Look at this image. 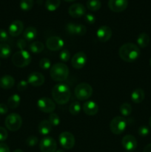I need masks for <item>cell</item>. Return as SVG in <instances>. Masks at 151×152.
I'll return each mask as SVG.
<instances>
[{
    "label": "cell",
    "instance_id": "obj_1",
    "mask_svg": "<svg viewBox=\"0 0 151 152\" xmlns=\"http://www.w3.org/2000/svg\"><path fill=\"white\" fill-rule=\"evenodd\" d=\"M121 59L127 62H133L140 56V48L133 43H126L121 46L118 51Z\"/></svg>",
    "mask_w": 151,
    "mask_h": 152
},
{
    "label": "cell",
    "instance_id": "obj_2",
    "mask_svg": "<svg viewBox=\"0 0 151 152\" xmlns=\"http://www.w3.org/2000/svg\"><path fill=\"white\" fill-rule=\"evenodd\" d=\"M52 96L56 103L64 105L68 103L70 98V88L64 83H59L52 88Z\"/></svg>",
    "mask_w": 151,
    "mask_h": 152
},
{
    "label": "cell",
    "instance_id": "obj_3",
    "mask_svg": "<svg viewBox=\"0 0 151 152\" xmlns=\"http://www.w3.org/2000/svg\"><path fill=\"white\" fill-rule=\"evenodd\" d=\"M50 75L53 80L63 82L69 75V68L64 63H56L50 69Z\"/></svg>",
    "mask_w": 151,
    "mask_h": 152
},
{
    "label": "cell",
    "instance_id": "obj_4",
    "mask_svg": "<svg viewBox=\"0 0 151 152\" xmlns=\"http://www.w3.org/2000/svg\"><path fill=\"white\" fill-rule=\"evenodd\" d=\"M31 62L30 54L27 50H19L12 56V62L18 68H25L30 65Z\"/></svg>",
    "mask_w": 151,
    "mask_h": 152
},
{
    "label": "cell",
    "instance_id": "obj_5",
    "mask_svg": "<svg viewBox=\"0 0 151 152\" xmlns=\"http://www.w3.org/2000/svg\"><path fill=\"white\" fill-rule=\"evenodd\" d=\"M74 93L78 100H87L93 94V88L88 83H81L76 86Z\"/></svg>",
    "mask_w": 151,
    "mask_h": 152
},
{
    "label": "cell",
    "instance_id": "obj_6",
    "mask_svg": "<svg viewBox=\"0 0 151 152\" xmlns=\"http://www.w3.org/2000/svg\"><path fill=\"white\" fill-rule=\"evenodd\" d=\"M4 123L7 129L10 132H17L22 126V120L19 114L12 113L6 117Z\"/></svg>",
    "mask_w": 151,
    "mask_h": 152
},
{
    "label": "cell",
    "instance_id": "obj_7",
    "mask_svg": "<svg viewBox=\"0 0 151 152\" xmlns=\"http://www.w3.org/2000/svg\"><path fill=\"white\" fill-rule=\"evenodd\" d=\"M127 127V121L122 117H115L111 120L110 129L114 134H120L123 133Z\"/></svg>",
    "mask_w": 151,
    "mask_h": 152
},
{
    "label": "cell",
    "instance_id": "obj_8",
    "mask_svg": "<svg viewBox=\"0 0 151 152\" xmlns=\"http://www.w3.org/2000/svg\"><path fill=\"white\" fill-rule=\"evenodd\" d=\"M59 141L62 148L65 149H71L75 145V137L68 132H62L59 134Z\"/></svg>",
    "mask_w": 151,
    "mask_h": 152
},
{
    "label": "cell",
    "instance_id": "obj_9",
    "mask_svg": "<svg viewBox=\"0 0 151 152\" xmlns=\"http://www.w3.org/2000/svg\"><path fill=\"white\" fill-rule=\"evenodd\" d=\"M37 106L38 109L44 113H53L56 109V105L54 102L50 98H40L37 102Z\"/></svg>",
    "mask_w": 151,
    "mask_h": 152
},
{
    "label": "cell",
    "instance_id": "obj_10",
    "mask_svg": "<svg viewBox=\"0 0 151 152\" xmlns=\"http://www.w3.org/2000/svg\"><path fill=\"white\" fill-rule=\"evenodd\" d=\"M57 144L56 140L50 137H45L40 141L39 148L41 152H56Z\"/></svg>",
    "mask_w": 151,
    "mask_h": 152
},
{
    "label": "cell",
    "instance_id": "obj_11",
    "mask_svg": "<svg viewBox=\"0 0 151 152\" xmlns=\"http://www.w3.org/2000/svg\"><path fill=\"white\" fill-rule=\"evenodd\" d=\"M63 39L61 37H56V36H53V37H49L46 42V46L47 48L52 51H57L62 49L64 47Z\"/></svg>",
    "mask_w": 151,
    "mask_h": 152
},
{
    "label": "cell",
    "instance_id": "obj_12",
    "mask_svg": "<svg viewBox=\"0 0 151 152\" xmlns=\"http://www.w3.org/2000/svg\"><path fill=\"white\" fill-rule=\"evenodd\" d=\"M87 62V57L85 53L82 51L76 53L71 59V65L76 69H81Z\"/></svg>",
    "mask_w": 151,
    "mask_h": 152
},
{
    "label": "cell",
    "instance_id": "obj_13",
    "mask_svg": "<svg viewBox=\"0 0 151 152\" xmlns=\"http://www.w3.org/2000/svg\"><path fill=\"white\" fill-rule=\"evenodd\" d=\"M68 13L73 18H80L86 14V7L80 3H76L70 6Z\"/></svg>",
    "mask_w": 151,
    "mask_h": 152
},
{
    "label": "cell",
    "instance_id": "obj_14",
    "mask_svg": "<svg viewBox=\"0 0 151 152\" xmlns=\"http://www.w3.org/2000/svg\"><path fill=\"white\" fill-rule=\"evenodd\" d=\"M128 6V0H109L108 7L115 13L124 11Z\"/></svg>",
    "mask_w": 151,
    "mask_h": 152
},
{
    "label": "cell",
    "instance_id": "obj_15",
    "mask_svg": "<svg viewBox=\"0 0 151 152\" xmlns=\"http://www.w3.org/2000/svg\"><path fill=\"white\" fill-rule=\"evenodd\" d=\"M66 31L71 35L84 36L87 32V28L83 25H77L70 22L66 25Z\"/></svg>",
    "mask_w": 151,
    "mask_h": 152
},
{
    "label": "cell",
    "instance_id": "obj_16",
    "mask_svg": "<svg viewBox=\"0 0 151 152\" xmlns=\"http://www.w3.org/2000/svg\"><path fill=\"white\" fill-rule=\"evenodd\" d=\"M98 39L102 42H106L109 41L110 39L112 37V30L110 27L103 25L101 26L96 32Z\"/></svg>",
    "mask_w": 151,
    "mask_h": 152
},
{
    "label": "cell",
    "instance_id": "obj_17",
    "mask_svg": "<svg viewBox=\"0 0 151 152\" xmlns=\"http://www.w3.org/2000/svg\"><path fill=\"white\" fill-rule=\"evenodd\" d=\"M44 75L40 72H33L28 76V83L34 87H38L44 84Z\"/></svg>",
    "mask_w": 151,
    "mask_h": 152
},
{
    "label": "cell",
    "instance_id": "obj_18",
    "mask_svg": "<svg viewBox=\"0 0 151 152\" xmlns=\"http://www.w3.org/2000/svg\"><path fill=\"white\" fill-rule=\"evenodd\" d=\"M121 145L124 147V149L128 151H132L136 149L137 147V141L133 135H126L122 138Z\"/></svg>",
    "mask_w": 151,
    "mask_h": 152
},
{
    "label": "cell",
    "instance_id": "obj_19",
    "mask_svg": "<svg viewBox=\"0 0 151 152\" xmlns=\"http://www.w3.org/2000/svg\"><path fill=\"white\" fill-rule=\"evenodd\" d=\"M24 29V24L22 21L16 20L13 21L10 25L8 28L9 34L11 37H16L20 35Z\"/></svg>",
    "mask_w": 151,
    "mask_h": 152
},
{
    "label": "cell",
    "instance_id": "obj_20",
    "mask_svg": "<svg viewBox=\"0 0 151 152\" xmlns=\"http://www.w3.org/2000/svg\"><path fill=\"white\" fill-rule=\"evenodd\" d=\"M83 111L89 116H93L99 111V105L94 101L88 100L84 103L82 106Z\"/></svg>",
    "mask_w": 151,
    "mask_h": 152
},
{
    "label": "cell",
    "instance_id": "obj_21",
    "mask_svg": "<svg viewBox=\"0 0 151 152\" xmlns=\"http://www.w3.org/2000/svg\"><path fill=\"white\" fill-rule=\"evenodd\" d=\"M15 84V80L10 75H4L0 78V88L4 90L12 88Z\"/></svg>",
    "mask_w": 151,
    "mask_h": 152
},
{
    "label": "cell",
    "instance_id": "obj_22",
    "mask_svg": "<svg viewBox=\"0 0 151 152\" xmlns=\"http://www.w3.org/2000/svg\"><path fill=\"white\" fill-rule=\"evenodd\" d=\"M52 126L48 120H42L38 125V132L43 136H47L51 132Z\"/></svg>",
    "mask_w": 151,
    "mask_h": 152
},
{
    "label": "cell",
    "instance_id": "obj_23",
    "mask_svg": "<svg viewBox=\"0 0 151 152\" xmlns=\"http://www.w3.org/2000/svg\"><path fill=\"white\" fill-rule=\"evenodd\" d=\"M144 91L142 88H136L131 94V99L134 103H141L144 99Z\"/></svg>",
    "mask_w": 151,
    "mask_h": 152
},
{
    "label": "cell",
    "instance_id": "obj_24",
    "mask_svg": "<svg viewBox=\"0 0 151 152\" xmlns=\"http://www.w3.org/2000/svg\"><path fill=\"white\" fill-rule=\"evenodd\" d=\"M37 35V31L35 28L33 27H28L25 30L23 33L24 38L26 41L31 42L34 40L36 37Z\"/></svg>",
    "mask_w": 151,
    "mask_h": 152
},
{
    "label": "cell",
    "instance_id": "obj_25",
    "mask_svg": "<svg viewBox=\"0 0 151 152\" xmlns=\"http://www.w3.org/2000/svg\"><path fill=\"white\" fill-rule=\"evenodd\" d=\"M150 39L149 35L146 33H142L139 35V37H137V43L139 48H145L147 46L149 45L150 43Z\"/></svg>",
    "mask_w": 151,
    "mask_h": 152
},
{
    "label": "cell",
    "instance_id": "obj_26",
    "mask_svg": "<svg viewBox=\"0 0 151 152\" xmlns=\"http://www.w3.org/2000/svg\"><path fill=\"white\" fill-rule=\"evenodd\" d=\"M20 96L16 94H13L8 98V100H7V106L9 108H12V109H15V108L19 107V105H20Z\"/></svg>",
    "mask_w": 151,
    "mask_h": 152
},
{
    "label": "cell",
    "instance_id": "obj_27",
    "mask_svg": "<svg viewBox=\"0 0 151 152\" xmlns=\"http://www.w3.org/2000/svg\"><path fill=\"white\" fill-rule=\"evenodd\" d=\"M11 54V48L10 45L6 43L0 44V58L7 59Z\"/></svg>",
    "mask_w": 151,
    "mask_h": 152
},
{
    "label": "cell",
    "instance_id": "obj_28",
    "mask_svg": "<svg viewBox=\"0 0 151 152\" xmlns=\"http://www.w3.org/2000/svg\"><path fill=\"white\" fill-rule=\"evenodd\" d=\"M29 48L32 53L37 54V53H40L41 52L43 51L44 48V45L41 42L36 41L30 45Z\"/></svg>",
    "mask_w": 151,
    "mask_h": 152
},
{
    "label": "cell",
    "instance_id": "obj_29",
    "mask_svg": "<svg viewBox=\"0 0 151 152\" xmlns=\"http://www.w3.org/2000/svg\"><path fill=\"white\" fill-rule=\"evenodd\" d=\"M60 0H47L45 3V7L49 11H55L60 6Z\"/></svg>",
    "mask_w": 151,
    "mask_h": 152
},
{
    "label": "cell",
    "instance_id": "obj_30",
    "mask_svg": "<svg viewBox=\"0 0 151 152\" xmlns=\"http://www.w3.org/2000/svg\"><path fill=\"white\" fill-rule=\"evenodd\" d=\"M87 7L91 11H97L102 7V3L100 0H87Z\"/></svg>",
    "mask_w": 151,
    "mask_h": 152
},
{
    "label": "cell",
    "instance_id": "obj_31",
    "mask_svg": "<svg viewBox=\"0 0 151 152\" xmlns=\"http://www.w3.org/2000/svg\"><path fill=\"white\" fill-rule=\"evenodd\" d=\"M33 0H21L20 1V8L24 11H28L31 10L33 7Z\"/></svg>",
    "mask_w": 151,
    "mask_h": 152
},
{
    "label": "cell",
    "instance_id": "obj_32",
    "mask_svg": "<svg viewBox=\"0 0 151 152\" xmlns=\"http://www.w3.org/2000/svg\"><path fill=\"white\" fill-rule=\"evenodd\" d=\"M81 105L78 102H73L70 105L69 111L72 115H77L81 111Z\"/></svg>",
    "mask_w": 151,
    "mask_h": 152
},
{
    "label": "cell",
    "instance_id": "obj_33",
    "mask_svg": "<svg viewBox=\"0 0 151 152\" xmlns=\"http://www.w3.org/2000/svg\"><path fill=\"white\" fill-rule=\"evenodd\" d=\"M119 110H120V112H121V114H122L123 116H124V117H127V116H129L130 114H131L132 107L130 104L125 102V103L121 104V106H120Z\"/></svg>",
    "mask_w": 151,
    "mask_h": 152
},
{
    "label": "cell",
    "instance_id": "obj_34",
    "mask_svg": "<svg viewBox=\"0 0 151 152\" xmlns=\"http://www.w3.org/2000/svg\"><path fill=\"white\" fill-rule=\"evenodd\" d=\"M39 67L42 70H48L51 68V62L47 58H42L39 61Z\"/></svg>",
    "mask_w": 151,
    "mask_h": 152
},
{
    "label": "cell",
    "instance_id": "obj_35",
    "mask_svg": "<svg viewBox=\"0 0 151 152\" xmlns=\"http://www.w3.org/2000/svg\"><path fill=\"white\" fill-rule=\"evenodd\" d=\"M49 122L50 123V124L53 126H59V123H60V119L59 117L55 113H51L49 116Z\"/></svg>",
    "mask_w": 151,
    "mask_h": 152
},
{
    "label": "cell",
    "instance_id": "obj_36",
    "mask_svg": "<svg viewBox=\"0 0 151 152\" xmlns=\"http://www.w3.org/2000/svg\"><path fill=\"white\" fill-rule=\"evenodd\" d=\"M59 59L62 62H68L70 59V53L69 50H67V49L62 50L61 53H59Z\"/></svg>",
    "mask_w": 151,
    "mask_h": 152
},
{
    "label": "cell",
    "instance_id": "obj_37",
    "mask_svg": "<svg viewBox=\"0 0 151 152\" xmlns=\"http://www.w3.org/2000/svg\"><path fill=\"white\" fill-rule=\"evenodd\" d=\"M38 138L36 136H33V135L28 137L26 140V144L28 145H29V146H34V145H36L38 143Z\"/></svg>",
    "mask_w": 151,
    "mask_h": 152
},
{
    "label": "cell",
    "instance_id": "obj_38",
    "mask_svg": "<svg viewBox=\"0 0 151 152\" xmlns=\"http://www.w3.org/2000/svg\"><path fill=\"white\" fill-rule=\"evenodd\" d=\"M138 132H139V134L140 135V136L146 137L149 134L150 130L149 129H148V127H147V126H142L139 128Z\"/></svg>",
    "mask_w": 151,
    "mask_h": 152
},
{
    "label": "cell",
    "instance_id": "obj_39",
    "mask_svg": "<svg viewBox=\"0 0 151 152\" xmlns=\"http://www.w3.org/2000/svg\"><path fill=\"white\" fill-rule=\"evenodd\" d=\"M16 46L19 50H23L27 46V41L25 39H19L17 42H16Z\"/></svg>",
    "mask_w": 151,
    "mask_h": 152
},
{
    "label": "cell",
    "instance_id": "obj_40",
    "mask_svg": "<svg viewBox=\"0 0 151 152\" xmlns=\"http://www.w3.org/2000/svg\"><path fill=\"white\" fill-rule=\"evenodd\" d=\"M84 19H85V22L90 25L94 24L96 22V17L92 13H87V14L84 15Z\"/></svg>",
    "mask_w": 151,
    "mask_h": 152
},
{
    "label": "cell",
    "instance_id": "obj_41",
    "mask_svg": "<svg viewBox=\"0 0 151 152\" xmlns=\"http://www.w3.org/2000/svg\"><path fill=\"white\" fill-rule=\"evenodd\" d=\"M8 34L7 31H4V29H0V42H5L8 40Z\"/></svg>",
    "mask_w": 151,
    "mask_h": 152
},
{
    "label": "cell",
    "instance_id": "obj_42",
    "mask_svg": "<svg viewBox=\"0 0 151 152\" xmlns=\"http://www.w3.org/2000/svg\"><path fill=\"white\" fill-rule=\"evenodd\" d=\"M7 136H8V134H7V130L4 128L0 127V142L6 140Z\"/></svg>",
    "mask_w": 151,
    "mask_h": 152
},
{
    "label": "cell",
    "instance_id": "obj_43",
    "mask_svg": "<svg viewBox=\"0 0 151 152\" xmlns=\"http://www.w3.org/2000/svg\"><path fill=\"white\" fill-rule=\"evenodd\" d=\"M28 81H25V80H22V81L19 82L17 85V88L19 91H23L26 90V88H28Z\"/></svg>",
    "mask_w": 151,
    "mask_h": 152
},
{
    "label": "cell",
    "instance_id": "obj_44",
    "mask_svg": "<svg viewBox=\"0 0 151 152\" xmlns=\"http://www.w3.org/2000/svg\"><path fill=\"white\" fill-rule=\"evenodd\" d=\"M8 111V106L4 103H0V114H5Z\"/></svg>",
    "mask_w": 151,
    "mask_h": 152
},
{
    "label": "cell",
    "instance_id": "obj_45",
    "mask_svg": "<svg viewBox=\"0 0 151 152\" xmlns=\"http://www.w3.org/2000/svg\"><path fill=\"white\" fill-rule=\"evenodd\" d=\"M0 152H10V148L7 144L0 142Z\"/></svg>",
    "mask_w": 151,
    "mask_h": 152
},
{
    "label": "cell",
    "instance_id": "obj_46",
    "mask_svg": "<svg viewBox=\"0 0 151 152\" xmlns=\"http://www.w3.org/2000/svg\"><path fill=\"white\" fill-rule=\"evenodd\" d=\"M143 152H151V144H148L144 148Z\"/></svg>",
    "mask_w": 151,
    "mask_h": 152
},
{
    "label": "cell",
    "instance_id": "obj_47",
    "mask_svg": "<svg viewBox=\"0 0 151 152\" xmlns=\"http://www.w3.org/2000/svg\"><path fill=\"white\" fill-rule=\"evenodd\" d=\"M13 152H24V151L21 149H16V150H15Z\"/></svg>",
    "mask_w": 151,
    "mask_h": 152
},
{
    "label": "cell",
    "instance_id": "obj_48",
    "mask_svg": "<svg viewBox=\"0 0 151 152\" xmlns=\"http://www.w3.org/2000/svg\"><path fill=\"white\" fill-rule=\"evenodd\" d=\"M64 1H68V2H71V1H76V0H64Z\"/></svg>",
    "mask_w": 151,
    "mask_h": 152
},
{
    "label": "cell",
    "instance_id": "obj_49",
    "mask_svg": "<svg viewBox=\"0 0 151 152\" xmlns=\"http://www.w3.org/2000/svg\"><path fill=\"white\" fill-rule=\"evenodd\" d=\"M56 152H65V151L62 149H59V150H57V151H56Z\"/></svg>",
    "mask_w": 151,
    "mask_h": 152
},
{
    "label": "cell",
    "instance_id": "obj_50",
    "mask_svg": "<svg viewBox=\"0 0 151 152\" xmlns=\"http://www.w3.org/2000/svg\"><path fill=\"white\" fill-rule=\"evenodd\" d=\"M149 125H150V128H151V117H150V120H149Z\"/></svg>",
    "mask_w": 151,
    "mask_h": 152
},
{
    "label": "cell",
    "instance_id": "obj_51",
    "mask_svg": "<svg viewBox=\"0 0 151 152\" xmlns=\"http://www.w3.org/2000/svg\"><path fill=\"white\" fill-rule=\"evenodd\" d=\"M150 67H151V58L150 59Z\"/></svg>",
    "mask_w": 151,
    "mask_h": 152
},
{
    "label": "cell",
    "instance_id": "obj_52",
    "mask_svg": "<svg viewBox=\"0 0 151 152\" xmlns=\"http://www.w3.org/2000/svg\"><path fill=\"white\" fill-rule=\"evenodd\" d=\"M0 65H1V62H0Z\"/></svg>",
    "mask_w": 151,
    "mask_h": 152
},
{
    "label": "cell",
    "instance_id": "obj_53",
    "mask_svg": "<svg viewBox=\"0 0 151 152\" xmlns=\"http://www.w3.org/2000/svg\"><path fill=\"white\" fill-rule=\"evenodd\" d=\"M127 152H130V151H127Z\"/></svg>",
    "mask_w": 151,
    "mask_h": 152
}]
</instances>
